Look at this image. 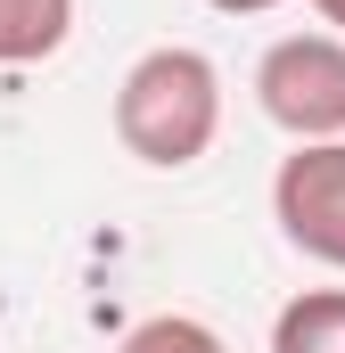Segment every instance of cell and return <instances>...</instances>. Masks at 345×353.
Segmentation results:
<instances>
[{"instance_id":"1","label":"cell","mask_w":345,"mask_h":353,"mask_svg":"<svg viewBox=\"0 0 345 353\" xmlns=\"http://www.w3.org/2000/svg\"><path fill=\"white\" fill-rule=\"evenodd\" d=\"M222 132V66L189 41H165L148 58H132V74L115 83V140L157 165V173H181L214 148Z\"/></svg>"},{"instance_id":"2","label":"cell","mask_w":345,"mask_h":353,"mask_svg":"<svg viewBox=\"0 0 345 353\" xmlns=\"http://www.w3.org/2000/svg\"><path fill=\"white\" fill-rule=\"evenodd\" d=\"M255 107L304 148L345 140V33H288L255 58Z\"/></svg>"},{"instance_id":"3","label":"cell","mask_w":345,"mask_h":353,"mask_svg":"<svg viewBox=\"0 0 345 353\" xmlns=\"http://www.w3.org/2000/svg\"><path fill=\"white\" fill-rule=\"evenodd\" d=\"M271 222L296 255L345 271V140H304L271 173Z\"/></svg>"},{"instance_id":"4","label":"cell","mask_w":345,"mask_h":353,"mask_svg":"<svg viewBox=\"0 0 345 353\" xmlns=\"http://www.w3.org/2000/svg\"><path fill=\"white\" fill-rule=\"evenodd\" d=\"M75 33V0H0V66H41Z\"/></svg>"},{"instance_id":"5","label":"cell","mask_w":345,"mask_h":353,"mask_svg":"<svg viewBox=\"0 0 345 353\" xmlns=\"http://www.w3.org/2000/svg\"><path fill=\"white\" fill-rule=\"evenodd\" d=\"M271 353H345V288H304L279 304Z\"/></svg>"},{"instance_id":"6","label":"cell","mask_w":345,"mask_h":353,"mask_svg":"<svg viewBox=\"0 0 345 353\" xmlns=\"http://www.w3.org/2000/svg\"><path fill=\"white\" fill-rule=\"evenodd\" d=\"M206 8H222V17H263V8H279V0H206Z\"/></svg>"},{"instance_id":"7","label":"cell","mask_w":345,"mask_h":353,"mask_svg":"<svg viewBox=\"0 0 345 353\" xmlns=\"http://www.w3.org/2000/svg\"><path fill=\"white\" fill-rule=\"evenodd\" d=\"M313 17H321L329 33H345V0H313Z\"/></svg>"},{"instance_id":"8","label":"cell","mask_w":345,"mask_h":353,"mask_svg":"<svg viewBox=\"0 0 345 353\" xmlns=\"http://www.w3.org/2000/svg\"><path fill=\"white\" fill-rule=\"evenodd\" d=\"M206 353H230V345H222V337H214V345H206Z\"/></svg>"}]
</instances>
